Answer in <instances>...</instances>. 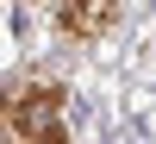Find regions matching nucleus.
<instances>
[{
	"instance_id": "1",
	"label": "nucleus",
	"mask_w": 156,
	"mask_h": 144,
	"mask_svg": "<svg viewBox=\"0 0 156 144\" xmlns=\"http://www.w3.org/2000/svg\"><path fill=\"white\" fill-rule=\"evenodd\" d=\"M62 88L56 82H19L6 94V125L19 144H69V132H62Z\"/></svg>"
}]
</instances>
